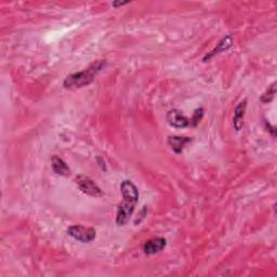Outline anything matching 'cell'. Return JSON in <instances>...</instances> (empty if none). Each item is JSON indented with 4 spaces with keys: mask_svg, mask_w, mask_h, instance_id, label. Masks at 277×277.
Wrapping results in <instances>:
<instances>
[{
    "mask_svg": "<svg viewBox=\"0 0 277 277\" xmlns=\"http://www.w3.org/2000/svg\"><path fill=\"white\" fill-rule=\"evenodd\" d=\"M120 192L123 195V202L119 203L116 215V223L119 226H124L129 222L134 211L135 205L139 201V189L132 181L125 180L121 182Z\"/></svg>",
    "mask_w": 277,
    "mask_h": 277,
    "instance_id": "obj_1",
    "label": "cell"
},
{
    "mask_svg": "<svg viewBox=\"0 0 277 277\" xmlns=\"http://www.w3.org/2000/svg\"><path fill=\"white\" fill-rule=\"evenodd\" d=\"M105 64L106 62L104 60L92 63L88 69H86L85 71L74 73V74L67 76L63 86L65 88H82V87L90 85L94 80V77L103 70Z\"/></svg>",
    "mask_w": 277,
    "mask_h": 277,
    "instance_id": "obj_2",
    "label": "cell"
},
{
    "mask_svg": "<svg viewBox=\"0 0 277 277\" xmlns=\"http://www.w3.org/2000/svg\"><path fill=\"white\" fill-rule=\"evenodd\" d=\"M67 234L74 240L82 244H89L93 241L96 237V232L92 227H86L82 225H72L67 228Z\"/></svg>",
    "mask_w": 277,
    "mask_h": 277,
    "instance_id": "obj_3",
    "label": "cell"
},
{
    "mask_svg": "<svg viewBox=\"0 0 277 277\" xmlns=\"http://www.w3.org/2000/svg\"><path fill=\"white\" fill-rule=\"evenodd\" d=\"M75 182L77 186L79 187L80 191L92 197H101L103 196V192L102 189L96 185L93 180L86 176H77L75 179Z\"/></svg>",
    "mask_w": 277,
    "mask_h": 277,
    "instance_id": "obj_4",
    "label": "cell"
},
{
    "mask_svg": "<svg viewBox=\"0 0 277 277\" xmlns=\"http://www.w3.org/2000/svg\"><path fill=\"white\" fill-rule=\"evenodd\" d=\"M166 119L173 128L183 129L189 126V119L180 110H170L166 115Z\"/></svg>",
    "mask_w": 277,
    "mask_h": 277,
    "instance_id": "obj_5",
    "label": "cell"
},
{
    "mask_svg": "<svg viewBox=\"0 0 277 277\" xmlns=\"http://www.w3.org/2000/svg\"><path fill=\"white\" fill-rule=\"evenodd\" d=\"M166 245H167V240H165V238L155 237L152 238V240L145 241V244L143 246V251L145 255L153 256L164 250Z\"/></svg>",
    "mask_w": 277,
    "mask_h": 277,
    "instance_id": "obj_6",
    "label": "cell"
},
{
    "mask_svg": "<svg viewBox=\"0 0 277 277\" xmlns=\"http://www.w3.org/2000/svg\"><path fill=\"white\" fill-rule=\"evenodd\" d=\"M246 108H247V100L241 101L235 108L234 117H233V126H234L236 131H240L242 126H244Z\"/></svg>",
    "mask_w": 277,
    "mask_h": 277,
    "instance_id": "obj_7",
    "label": "cell"
},
{
    "mask_svg": "<svg viewBox=\"0 0 277 277\" xmlns=\"http://www.w3.org/2000/svg\"><path fill=\"white\" fill-rule=\"evenodd\" d=\"M232 45H233V38H232V36L228 35V36L223 37L222 39L219 41L218 46L215 48V49L209 52L208 55L205 57H203V61L207 62V60H210L211 57H213L216 55H219V53L226 51L227 49H230V48L232 47Z\"/></svg>",
    "mask_w": 277,
    "mask_h": 277,
    "instance_id": "obj_8",
    "label": "cell"
},
{
    "mask_svg": "<svg viewBox=\"0 0 277 277\" xmlns=\"http://www.w3.org/2000/svg\"><path fill=\"white\" fill-rule=\"evenodd\" d=\"M191 142V138H185V137H177V135H170L168 138V144L169 147L171 148L174 153L181 154L183 152L185 145Z\"/></svg>",
    "mask_w": 277,
    "mask_h": 277,
    "instance_id": "obj_9",
    "label": "cell"
},
{
    "mask_svg": "<svg viewBox=\"0 0 277 277\" xmlns=\"http://www.w3.org/2000/svg\"><path fill=\"white\" fill-rule=\"evenodd\" d=\"M51 166L53 171L56 174H59V176L69 177L71 174L70 167L67 166V164L59 156H53L51 158Z\"/></svg>",
    "mask_w": 277,
    "mask_h": 277,
    "instance_id": "obj_10",
    "label": "cell"
},
{
    "mask_svg": "<svg viewBox=\"0 0 277 277\" xmlns=\"http://www.w3.org/2000/svg\"><path fill=\"white\" fill-rule=\"evenodd\" d=\"M276 94V82H273L269 88L266 89V91L264 92L263 94L261 95V98H260V102H262V103H270V102L274 99V96Z\"/></svg>",
    "mask_w": 277,
    "mask_h": 277,
    "instance_id": "obj_11",
    "label": "cell"
},
{
    "mask_svg": "<svg viewBox=\"0 0 277 277\" xmlns=\"http://www.w3.org/2000/svg\"><path fill=\"white\" fill-rule=\"evenodd\" d=\"M203 116V110L202 108L195 110V111H194L193 117H192L191 119H189V126H193V127H196L199 121L202 120Z\"/></svg>",
    "mask_w": 277,
    "mask_h": 277,
    "instance_id": "obj_12",
    "label": "cell"
},
{
    "mask_svg": "<svg viewBox=\"0 0 277 277\" xmlns=\"http://www.w3.org/2000/svg\"><path fill=\"white\" fill-rule=\"evenodd\" d=\"M128 2H113L111 3V6L115 7V8H117L119 6H124V4H127Z\"/></svg>",
    "mask_w": 277,
    "mask_h": 277,
    "instance_id": "obj_13",
    "label": "cell"
}]
</instances>
